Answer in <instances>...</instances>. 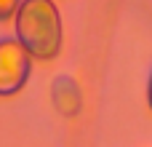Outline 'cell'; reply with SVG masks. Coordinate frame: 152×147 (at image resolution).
Returning <instances> with one entry per match:
<instances>
[{"label": "cell", "mask_w": 152, "mask_h": 147, "mask_svg": "<svg viewBox=\"0 0 152 147\" xmlns=\"http://www.w3.org/2000/svg\"><path fill=\"white\" fill-rule=\"evenodd\" d=\"M150 104H152V78H150Z\"/></svg>", "instance_id": "obj_5"}, {"label": "cell", "mask_w": 152, "mask_h": 147, "mask_svg": "<svg viewBox=\"0 0 152 147\" xmlns=\"http://www.w3.org/2000/svg\"><path fill=\"white\" fill-rule=\"evenodd\" d=\"M29 78V54L21 48L19 40L3 37L0 40V96H11L24 88Z\"/></svg>", "instance_id": "obj_2"}, {"label": "cell", "mask_w": 152, "mask_h": 147, "mask_svg": "<svg viewBox=\"0 0 152 147\" xmlns=\"http://www.w3.org/2000/svg\"><path fill=\"white\" fill-rule=\"evenodd\" d=\"M51 99H53V104H56V110H59L61 115H77V112H80V104H83L80 86L75 83L72 75H59V78L53 80Z\"/></svg>", "instance_id": "obj_3"}, {"label": "cell", "mask_w": 152, "mask_h": 147, "mask_svg": "<svg viewBox=\"0 0 152 147\" xmlns=\"http://www.w3.org/2000/svg\"><path fill=\"white\" fill-rule=\"evenodd\" d=\"M19 3H21V0H0V21H5V19H11V16L16 13V8H19Z\"/></svg>", "instance_id": "obj_4"}, {"label": "cell", "mask_w": 152, "mask_h": 147, "mask_svg": "<svg viewBox=\"0 0 152 147\" xmlns=\"http://www.w3.org/2000/svg\"><path fill=\"white\" fill-rule=\"evenodd\" d=\"M13 16H16V37L29 56L43 62L59 56L64 27L53 0H21Z\"/></svg>", "instance_id": "obj_1"}]
</instances>
